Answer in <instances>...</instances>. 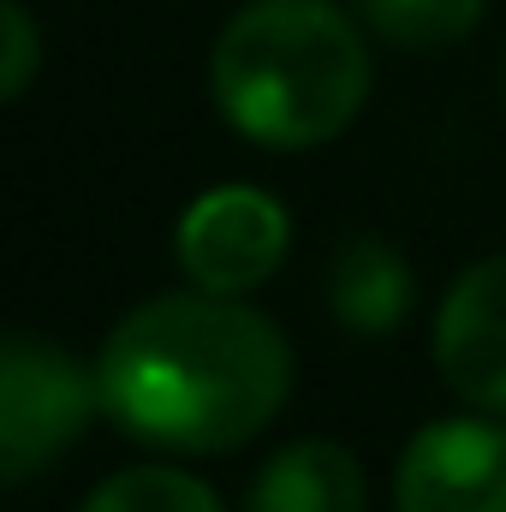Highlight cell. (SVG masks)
<instances>
[{
    "instance_id": "cell-7",
    "label": "cell",
    "mask_w": 506,
    "mask_h": 512,
    "mask_svg": "<svg viewBox=\"0 0 506 512\" xmlns=\"http://www.w3.org/2000/svg\"><path fill=\"white\" fill-rule=\"evenodd\" d=\"M364 501H370V483L358 453L340 441L304 435L262 459L245 512H364Z\"/></svg>"
},
{
    "instance_id": "cell-12",
    "label": "cell",
    "mask_w": 506,
    "mask_h": 512,
    "mask_svg": "<svg viewBox=\"0 0 506 512\" xmlns=\"http://www.w3.org/2000/svg\"><path fill=\"white\" fill-rule=\"evenodd\" d=\"M501 84H506V66H501Z\"/></svg>"
},
{
    "instance_id": "cell-9",
    "label": "cell",
    "mask_w": 506,
    "mask_h": 512,
    "mask_svg": "<svg viewBox=\"0 0 506 512\" xmlns=\"http://www.w3.org/2000/svg\"><path fill=\"white\" fill-rule=\"evenodd\" d=\"M483 6L489 0H358L370 36L393 42V48H411V54L465 42L477 30Z\"/></svg>"
},
{
    "instance_id": "cell-6",
    "label": "cell",
    "mask_w": 506,
    "mask_h": 512,
    "mask_svg": "<svg viewBox=\"0 0 506 512\" xmlns=\"http://www.w3.org/2000/svg\"><path fill=\"white\" fill-rule=\"evenodd\" d=\"M435 370L471 411L506 417V251L471 262L435 310Z\"/></svg>"
},
{
    "instance_id": "cell-1",
    "label": "cell",
    "mask_w": 506,
    "mask_h": 512,
    "mask_svg": "<svg viewBox=\"0 0 506 512\" xmlns=\"http://www.w3.org/2000/svg\"><path fill=\"white\" fill-rule=\"evenodd\" d=\"M102 417L173 459H209L256 441L286 393V334L227 292H167L114 322L96 352Z\"/></svg>"
},
{
    "instance_id": "cell-2",
    "label": "cell",
    "mask_w": 506,
    "mask_h": 512,
    "mask_svg": "<svg viewBox=\"0 0 506 512\" xmlns=\"http://www.w3.org/2000/svg\"><path fill=\"white\" fill-rule=\"evenodd\" d=\"M370 24L334 0H251L209 54V96L221 120L262 149H316L370 102Z\"/></svg>"
},
{
    "instance_id": "cell-11",
    "label": "cell",
    "mask_w": 506,
    "mask_h": 512,
    "mask_svg": "<svg viewBox=\"0 0 506 512\" xmlns=\"http://www.w3.org/2000/svg\"><path fill=\"white\" fill-rule=\"evenodd\" d=\"M0 42H6V48H0V96L18 102V96L36 84L42 60H48L42 30H36V18H30L24 0H6V6H0Z\"/></svg>"
},
{
    "instance_id": "cell-8",
    "label": "cell",
    "mask_w": 506,
    "mask_h": 512,
    "mask_svg": "<svg viewBox=\"0 0 506 512\" xmlns=\"http://www.w3.org/2000/svg\"><path fill=\"white\" fill-rule=\"evenodd\" d=\"M417 304L411 262L387 239H352L328 268V310L352 334H393Z\"/></svg>"
},
{
    "instance_id": "cell-3",
    "label": "cell",
    "mask_w": 506,
    "mask_h": 512,
    "mask_svg": "<svg viewBox=\"0 0 506 512\" xmlns=\"http://www.w3.org/2000/svg\"><path fill=\"white\" fill-rule=\"evenodd\" d=\"M102 411L96 370L42 334H6L0 346V477L30 483L78 447Z\"/></svg>"
},
{
    "instance_id": "cell-5",
    "label": "cell",
    "mask_w": 506,
    "mask_h": 512,
    "mask_svg": "<svg viewBox=\"0 0 506 512\" xmlns=\"http://www.w3.org/2000/svg\"><path fill=\"white\" fill-rule=\"evenodd\" d=\"M399 512H506V417H435L393 471Z\"/></svg>"
},
{
    "instance_id": "cell-4",
    "label": "cell",
    "mask_w": 506,
    "mask_h": 512,
    "mask_svg": "<svg viewBox=\"0 0 506 512\" xmlns=\"http://www.w3.org/2000/svg\"><path fill=\"white\" fill-rule=\"evenodd\" d=\"M286 245H292V221H286L280 197L262 185L203 191L179 215V233H173V256H179L185 280L203 292H227V298L256 292L286 262Z\"/></svg>"
},
{
    "instance_id": "cell-10",
    "label": "cell",
    "mask_w": 506,
    "mask_h": 512,
    "mask_svg": "<svg viewBox=\"0 0 506 512\" xmlns=\"http://www.w3.org/2000/svg\"><path fill=\"white\" fill-rule=\"evenodd\" d=\"M78 512H227L221 495L179 471V465H126L108 483H96V495Z\"/></svg>"
}]
</instances>
